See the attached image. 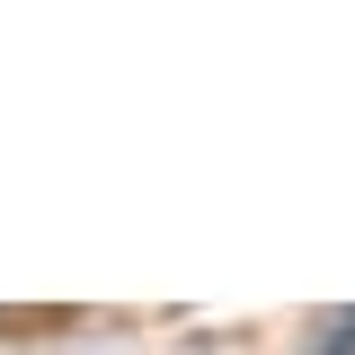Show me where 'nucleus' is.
I'll list each match as a JSON object with an SVG mask.
<instances>
[{"mask_svg":"<svg viewBox=\"0 0 355 355\" xmlns=\"http://www.w3.org/2000/svg\"><path fill=\"white\" fill-rule=\"evenodd\" d=\"M311 355H355V302H347V311H329V320L311 329Z\"/></svg>","mask_w":355,"mask_h":355,"instance_id":"1","label":"nucleus"}]
</instances>
